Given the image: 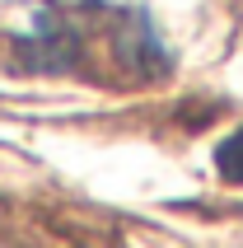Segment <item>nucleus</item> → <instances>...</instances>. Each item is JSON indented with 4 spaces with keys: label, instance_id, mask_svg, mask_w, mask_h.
Instances as JSON below:
<instances>
[{
    "label": "nucleus",
    "instance_id": "f257e3e1",
    "mask_svg": "<svg viewBox=\"0 0 243 248\" xmlns=\"http://www.w3.org/2000/svg\"><path fill=\"white\" fill-rule=\"evenodd\" d=\"M10 61L28 75H66L84 61V24L75 10L42 0L19 28H10Z\"/></svg>",
    "mask_w": 243,
    "mask_h": 248
},
{
    "label": "nucleus",
    "instance_id": "f03ea898",
    "mask_svg": "<svg viewBox=\"0 0 243 248\" xmlns=\"http://www.w3.org/2000/svg\"><path fill=\"white\" fill-rule=\"evenodd\" d=\"M215 173L234 187H243V126L229 131V136L215 145Z\"/></svg>",
    "mask_w": 243,
    "mask_h": 248
}]
</instances>
